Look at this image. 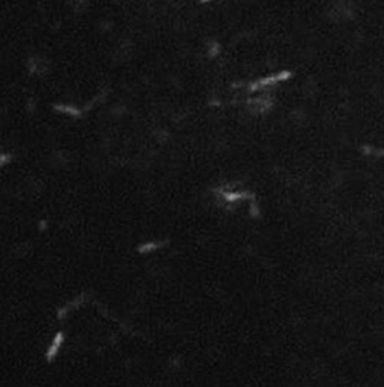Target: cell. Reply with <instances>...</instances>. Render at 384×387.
Segmentation results:
<instances>
[{
	"label": "cell",
	"mask_w": 384,
	"mask_h": 387,
	"mask_svg": "<svg viewBox=\"0 0 384 387\" xmlns=\"http://www.w3.org/2000/svg\"><path fill=\"white\" fill-rule=\"evenodd\" d=\"M63 340H65L63 332H57L56 336L53 338V341H51V344H49V347H48V352H46V358H48V361H53V360L59 355V350L62 349Z\"/></svg>",
	"instance_id": "obj_1"
}]
</instances>
